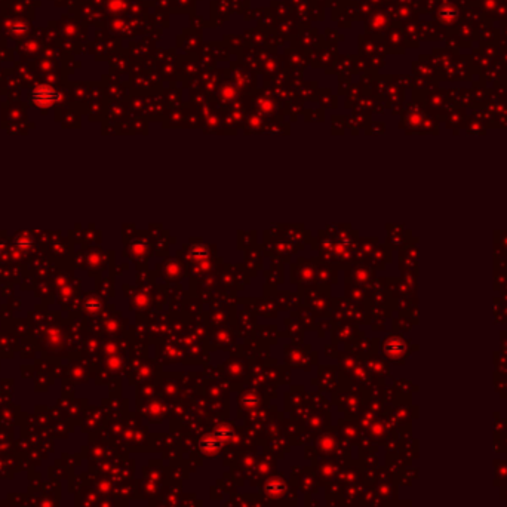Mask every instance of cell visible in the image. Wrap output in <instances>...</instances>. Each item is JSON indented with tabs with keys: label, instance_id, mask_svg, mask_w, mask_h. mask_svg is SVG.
Returning <instances> with one entry per match:
<instances>
[{
	"label": "cell",
	"instance_id": "6da1fadb",
	"mask_svg": "<svg viewBox=\"0 0 507 507\" xmlns=\"http://www.w3.org/2000/svg\"><path fill=\"white\" fill-rule=\"evenodd\" d=\"M58 94L55 92V91H52L51 88H48V86H42V88H39L35 94H33V101L36 103V104H39V106H42V107H48V106H51L52 103H55L57 100H58Z\"/></svg>",
	"mask_w": 507,
	"mask_h": 507
}]
</instances>
